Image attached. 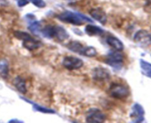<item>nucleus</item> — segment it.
I'll use <instances>...</instances> for the list:
<instances>
[{
    "instance_id": "f257e3e1",
    "label": "nucleus",
    "mask_w": 151,
    "mask_h": 123,
    "mask_svg": "<svg viewBox=\"0 0 151 123\" xmlns=\"http://www.w3.org/2000/svg\"><path fill=\"white\" fill-rule=\"evenodd\" d=\"M57 17L62 22L73 25H82L87 22H92V20L85 15L71 10H66L59 14Z\"/></svg>"
},
{
    "instance_id": "f03ea898",
    "label": "nucleus",
    "mask_w": 151,
    "mask_h": 123,
    "mask_svg": "<svg viewBox=\"0 0 151 123\" xmlns=\"http://www.w3.org/2000/svg\"><path fill=\"white\" fill-rule=\"evenodd\" d=\"M41 33L45 38H55L59 41H65L69 37L65 28L58 25H47L41 29Z\"/></svg>"
},
{
    "instance_id": "7ed1b4c3",
    "label": "nucleus",
    "mask_w": 151,
    "mask_h": 123,
    "mask_svg": "<svg viewBox=\"0 0 151 123\" xmlns=\"http://www.w3.org/2000/svg\"><path fill=\"white\" fill-rule=\"evenodd\" d=\"M109 93L112 97L118 99H122L129 96L130 90L129 88L125 84L113 83L109 87Z\"/></svg>"
},
{
    "instance_id": "20e7f679",
    "label": "nucleus",
    "mask_w": 151,
    "mask_h": 123,
    "mask_svg": "<svg viewBox=\"0 0 151 123\" xmlns=\"http://www.w3.org/2000/svg\"><path fill=\"white\" fill-rule=\"evenodd\" d=\"M134 40L142 47H147L151 44V33L145 30H140L135 33Z\"/></svg>"
},
{
    "instance_id": "39448f33",
    "label": "nucleus",
    "mask_w": 151,
    "mask_h": 123,
    "mask_svg": "<svg viewBox=\"0 0 151 123\" xmlns=\"http://www.w3.org/2000/svg\"><path fill=\"white\" fill-rule=\"evenodd\" d=\"M122 62H123V56L119 51L116 50L114 52H111L108 54L106 58V62L111 66L114 69L120 70L122 67Z\"/></svg>"
},
{
    "instance_id": "423d86ee",
    "label": "nucleus",
    "mask_w": 151,
    "mask_h": 123,
    "mask_svg": "<svg viewBox=\"0 0 151 123\" xmlns=\"http://www.w3.org/2000/svg\"><path fill=\"white\" fill-rule=\"evenodd\" d=\"M63 67L69 71L80 69L83 66V61L75 56H66L63 59Z\"/></svg>"
},
{
    "instance_id": "0eeeda50",
    "label": "nucleus",
    "mask_w": 151,
    "mask_h": 123,
    "mask_svg": "<svg viewBox=\"0 0 151 123\" xmlns=\"http://www.w3.org/2000/svg\"><path fill=\"white\" fill-rule=\"evenodd\" d=\"M106 116L100 110L97 108H91L88 111L86 116V122L91 123L103 122L106 120Z\"/></svg>"
},
{
    "instance_id": "6e6552de",
    "label": "nucleus",
    "mask_w": 151,
    "mask_h": 123,
    "mask_svg": "<svg viewBox=\"0 0 151 123\" xmlns=\"http://www.w3.org/2000/svg\"><path fill=\"white\" fill-rule=\"evenodd\" d=\"M145 110L140 104L135 103L132 107V111L131 113V118L132 122H142L145 120Z\"/></svg>"
},
{
    "instance_id": "1a4fd4ad",
    "label": "nucleus",
    "mask_w": 151,
    "mask_h": 123,
    "mask_svg": "<svg viewBox=\"0 0 151 123\" xmlns=\"http://www.w3.org/2000/svg\"><path fill=\"white\" fill-rule=\"evenodd\" d=\"M92 76L94 80L102 82L109 79L111 77L110 72L108 69L102 67H97L92 71Z\"/></svg>"
},
{
    "instance_id": "9d476101",
    "label": "nucleus",
    "mask_w": 151,
    "mask_h": 123,
    "mask_svg": "<svg viewBox=\"0 0 151 123\" xmlns=\"http://www.w3.org/2000/svg\"><path fill=\"white\" fill-rule=\"evenodd\" d=\"M90 15L93 19L97 20L102 25H105L107 22V15L106 12L100 7L91 9L90 10Z\"/></svg>"
},
{
    "instance_id": "9b49d317",
    "label": "nucleus",
    "mask_w": 151,
    "mask_h": 123,
    "mask_svg": "<svg viewBox=\"0 0 151 123\" xmlns=\"http://www.w3.org/2000/svg\"><path fill=\"white\" fill-rule=\"evenodd\" d=\"M85 32L90 36H101L105 33L104 30L93 25H87L85 28Z\"/></svg>"
},
{
    "instance_id": "f8f14e48",
    "label": "nucleus",
    "mask_w": 151,
    "mask_h": 123,
    "mask_svg": "<svg viewBox=\"0 0 151 123\" xmlns=\"http://www.w3.org/2000/svg\"><path fill=\"white\" fill-rule=\"evenodd\" d=\"M108 44L109 46L112 47V48L114 49L115 50H117V51H121L124 49V45L123 43L122 42V41L116 37L113 36H110L107 38L106 39Z\"/></svg>"
},
{
    "instance_id": "ddd939ff",
    "label": "nucleus",
    "mask_w": 151,
    "mask_h": 123,
    "mask_svg": "<svg viewBox=\"0 0 151 123\" xmlns=\"http://www.w3.org/2000/svg\"><path fill=\"white\" fill-rule=\"evenodd\" d=\"M13 84L20 93H23V94L27 93L26 82H25L24 79L21 76H16L13 79Z\"/></svg>"
},
{
    "instance_id": "4468645a",
    "label": "nucleus",
    "mask_w": 151,
    "mask_h": 123,
    "mask_svg": "<svg viewBox=\"0 0 151 123\" xmlns=\"http://www.w3.org/2000/svg\"><path fill=\"white\" fill-rule=\"evenodd\" d=\"M21 99H23V100H24V101H26V102H27V103H28V102H29V104H31V105H32V107H33L34 109H35V111H38V112L44 113V114H55V111L54 110L50 109V108H45V107L41 106V105H38V104H36V103H34L33 102H31L30 100H29V99H26V98L21 97Z\"/></svg>"
},
{
    "instance_id": "2eb2a0df",
    "label": "nucleus",
    "mask_w": 151,
    "mask_h": 123,
    "mask_svg": "<svg viewBox=\"0 0 151 123\" xmlns=\"http://www.w3.org/2000/svg\"><path fill=\"white\" fill-rule=\"evenodd\" d=\"M14 36L18 39L22 40L23 43L28 42V41H32V40L34 39V38H32L28 33L24 32V31H16L14 32Z\"/></svg>"
},
{
    "instance_id": "dca6fc26",
    "label": "nucleus",
    "mask_w": 151,
    "mask_h": 123,
    "mask_svg": "<svg viewBox=\"0 0 151 123\" xmlns=\"http://www.w3.org/2000/svg\"><path fill=\"white\" fill-rule=\"evenodd\" d=\"M67 47L69 48V50L74 52V53H78L81 54L84 46L83 45L81 42H79V41H71V42H69V44H67Z\"/></svg>"
},
{
    "instance_id": "f3484780",
    "label": "nucleus",
    "mask_w": 151,
    "mask_h": 123,
    "mask_svg": "<svg viewBox=\"0 0 151 123\" xmlns=\"http://www.w3.org/2000/svg\"><path fill=\"white\" fill-rule=\"evenodd\" d=\"M140 68H141L142 74L146 76L151 78V64L146 62L144 59H140Z\"/></svg>"
},
{
    "instance_id": "a211bd4d",
    "label": "nucleus",
    "mask_w": 151,
    "mask_h": 123,
    "mask_svg": "<svg viewBox=\"0 0 151 123\" xmlns=\"http://www.w3.org/2000/svg\"><path fill=\"white\" fill-rule=\"evenodd\" d=\"M9 74V65L8 62L4 59L0 61V76L1 78L7 79Z\"/></svg>"
},
{
    "instance_id": "6ab92c4d",
    "label": "nucleus",
    "mask_w": 151,
    "mask_h": 123,
    "mask_svg": "<svg viewBox=\"0 0 151 123\" xmlns=\"http://www.w3.org/2000/svg\"><path fill=\"white\" fill-rule=\"evenodd\" d=\"M28 29L34 34H38L41 33V25L39 22L36 20H34L32 22H31V23L29 24V25L28 26Z\"/></svg>"
},
{
    "instance_id": "aec40b11",
    "label": "nucleus",
    "mask_w": 151,
    "mask_h": 123,
    "mask_svg": "<svg viewBox=\"0 0 151 123\" xmlns=\"http://www.w3.org/2000/svg\"><path fill=\"white\" fill-rule=\"evenodd\" d=\"M97 54V50L94 47L88 46V47H84L82 50L81 55L87 56V57H94Z\"/></svg>"
},
{
    "instance_id": "412c9836",
    "label": "nucleus",
    "mask_w": 151,
    "mask_h": 123,
    "mask_svg": "<svg viewBox=\"0 0 151 123\" xmlns=\"http://www.w3.org/2000/svg\"><path fill=\"white\" fill-rule=\"evenodd\" d=\"M28 1H30L34 5L39 7V8H43L46 6V3L44 2V0H28Z\"/></svg>"
},
{
    "instance_id": "4be33fe9",
    "label": "nucleus",
    "mask_w": 151,
    "mask_h": 123,
    "mask_svg": "<svg viewBox=\"0 0 151 123\" xmlns=\"http://www.w3.org/2000/svg\"><path fill=\"white\" fill-rule=\"evenodd\" d=\"M18 5L19 7H24L26 4H28V1L27 0H18Z\"/></svg>"
},
{
    "instance_id": "5701e85b",
    "label": "nucleus",
    "mask_w": 151,
    "mask_h": 123,
    "mask_svg": "<svg viewBox=\"0 0 151 123\" xmlns=\"http://www.w3.org/2000/svg\"><path fill=\"white\" fill-rule=\"evenodd\" d=\"M9 122H11V123H13V122H23L19 121V120H18V119H10V121H9Z\"/></svg>"
},
{
    "instance_id": "b1692460",
    "label": "nucleus",
    "mask_w": 151,
    "mask_h": 123,
    "mask_svg": "<svg viewBox=\"0 0 151 123\" xmlns=\"http://www.w3.org/2000/svg\"><path fill=\"white\" fill-rule=\"evenodd\" d=\"M66 1H76V0H66Z\"/></svg>"
},
{
    "instance_id": "393cba45",
    "label": "nucleus",
    "mask_w": 151,
    "mask_h": 123,
    "mask_svg": "<svg viewBox=\"0 0 151 123\" xmlns=\"http://www.w3.org/2000/svg\"><path fill=\"white\" fill-rule=\"evenodd\" d=\"M148 1H149V3H150L151 4V0H148Z\"/></svg>"
}]
</instances>
